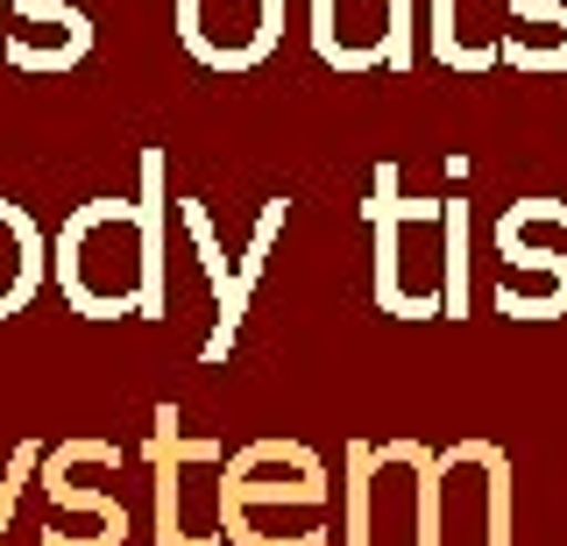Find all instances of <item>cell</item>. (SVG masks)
Returning a JSON list of instances; mask_svg holds the SVG:
<instances>
[{
	"mask_svg": "<svg viewBox=\"0 0 567 546\" xmlns=\"http://www.w3.org/2000/svg\"><path fill=\"white\" fill-rule=\"evenodd\" d=\"M35 285H43V235H35V220L22 206L0 199V320L22 312Z\"/></svg>",
	"mask_w": 567,
	"mask_h": 546,
	"instance_id": "1",
	"label": "cell"
}]
</instances>
